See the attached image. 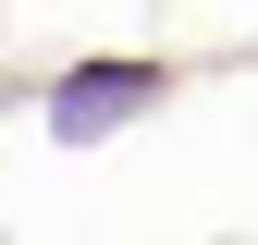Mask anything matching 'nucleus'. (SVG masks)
<instances>
[{"label":"nucleus","instance_id":"obj_1","mask_svg":"<svg viewBox=\"0 0 258 245\" xmlns=\"http://www.w3.org/2000/svg\"><path fill=\"white\" fill-rule=\"evenodd\" d=\"M136 98H148V61H111V74H74V86H61L49 122H61V135H99V122H123Z\"/></svg>","mask_w":258,"mask_h":245}]
</instances>
